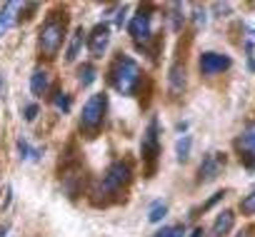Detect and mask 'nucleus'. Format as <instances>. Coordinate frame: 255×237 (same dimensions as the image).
<instances>
[{
  "label": "nucleus",
  "mask_w": 255,
  "mask_h": 237,
  "mask_svg": "<svg viewBox=\"0 0 255 237\" xmlns=\"http://www.w3.org/2000/svg\"><path fill=\"white\" fill-rule=\"evenodd\" d=\"M133 180V170H130V162H123V160H118V162H113L108 170H105V175H103V180L93 187V205L100 200V205H108L110 202V197H115V195H120L125 187H128V182ZM98 205V207H100Z\"/></svg>",
  "instance_id": "obj_1"
},
{
  "label": "nucleus",
  "mask_w": 255,
  "mask_h": 237,
  "mask_svg": "<svg viewBox=\"0 0 255 237\" xmlns=\"http://www.w3.org/2000/svg\"><path fill=\"white\" fill-rule=\"evenodd\" d=\"M68 33V13L65 10H53L45 23L40 25V33H38V45H40V53L45 58H55L65 43V35Z\"/></svg>",
  "instance_id": "obj_2"
},
{
  "label": "nucleus",
  "mask_w": 255,
  "mask_h": 237,
  "mask_svg": "<svg viewBox=\"0 0 255 237\" xmlns=\"http://www.w3.org/2000/svg\"><path fill=\"white\" fill-rule=\"evenodd\" d=\"M8 235V227H3V230H0V237H5Z\"/></svg>",
  "instance_id": "obj_28"
},
{
  "label": "nucleus",
  "mask_w": 255,
  "mask_h": 237,
  "mask_svg": "<svg viewBox=\"0 0 255 237\" xmlns=\"http://www.w3.org/2000/svg\"><path fill=\"white\" fill-rule=\"evenodd\" d=\"M53 102H55V107H58V110H63V112H68V110H70V97H68L65 92H60V90H55Z\"/></svg>",
  "instance_id": "obj_21"
},
{
  "label": "nucleus",
  "mask_w": 255,
  "mask_h": 237,
  "mask_svg": "<svg viewBox=\"0 0 255 237\" xmlns=\"http://www.w3.org/2000/svg\"><path fill=\"white\" fill-rule=\"evenodd\" d=\"M95 78H98V70H95V65H90V63H83V65L78 68V82H80L83 87L93 85V82H95Z\"/></svg>",
  "instance_id": "obj_15"
},
{
  "label": "nucleus",
  "mask_w": 255,
  "mask_h": 237,
  "mask_svg": "<svg viewBox=\"0 0 255 237\" xmlns=\"http://www.w3.org/2000/svg\"><path fill=\"white\" fill-rule=\"evenodd\" d=\"M233 145H235V153L240 155V160L245 162V167L255 170V123L245 125Z\"/></svg>",
  "instance_id": "obj_6"
},
{
  "label": "nucleus",
  "mask_w": 255,
  "mask_h": 237,
  "mask_svg": "<svg viewBox=\"0 0 255 237\" xmlns=\"http://www.w3.org/2000/svg\"><path fill=\"white\" fill-rule=\"evenodd\" d=\"M235 237H248V230H243V232H238Z\"/></svg>",
  "instance_id": "obj_27"
},
{
  "label": "nucleus",
  "mask_w": 255,
  "mask_h": 237,
  "mask_svg": "<svg viewBox=\"0 0 255 237\" xmlns=\"http://www.w3.org/2000/svg\"><path fill=\"white\" fill-rule=\"evenodd\" d=\"M240 210H243L245 215H255V190L240 200Z\"/></svg>",
  "instance_id": "obj_22"
},
{
  "label": "nucleus",
  "mask_w": 255,
  "mask_h": 237,
  "mask_svg": "<svg viewBox=\"0 0 255 237\" xmlns=\"http://www.w3.org/2000/svg\"><path fill=\"white\" fill-rule=\"evenodd\" d=\"M183 87H185V68L173 65L170 68V90L173 92H183Z\"/></svg>",
  "instance_id": "obj_16"
},
{
  "label": "nucleus",
  "mask_w": 255,
  "mask_h": 237,
  "mask_svg": "<svg viewBox=\"0 0 255 237\" xmlns=\"http://www.w3.org/2000/svg\"><path fill=\"white\" fill-rule=\"evenodd\" d=\"M223 167H225V155H223V153H208V155L203 158L200 167H198V182L205 185V182L218 180L220 172H223Z\"/></svg>",
  "instance_id": "obj_7"
},
{
  "label": "nucleus",
  "mask_w": 255,
  "mask_h": 237,
  "mask_svg": "<svg viewBox=\"0 0 255 237\" xmlns=\"http://www.w3.org/2000/svg\"><path fill=\"white\" fill-rule=\"evenodd\" d=\"M128 33H130L138 43H140V40L145 43V40L153 35V33H150V15H148V13H143V10H140L138 15H133V18H130V23H128Z\"/></svg>",
  "instance_id": "obj_10"
},
{
  "label": "nucleus",
  "mask_w": 255,
  "mask_h": 237,
  "mask_svg": "<svg viewBox=\"0 0 255 237\" xmlns=\"http://www.w3.org/2000/svg\"><path fill=\"white\" fill-rule=\"evenodd\" d=\"M83 43H88V35H85V30H83V28H75V33H73V40H70V45H68V53H65V60H68V63H73V60L80 55V48H83Z\"/></svg>",
  "instance_id": "obj_14"
},
{
  "label": "nucleus",
  "mask_w": 255,
  "mask_h": 237,
  "mask_svg": "<svg viewBox=\"0 0 255 237\" xmlns=\"http://www.w3.org/2000/svg\"><path fill=\"white\" fill-rule=\"evenodd\" d=\"M165 212H168V205H165V202H155V205L150 207L148 220H150V222H160V220L165 217Z\"/></svg>",
  "instance_id": "obj_20"
},
{
  "label": "nucleus",
  "mask_w": 255,
  "mask_h": 237,
  "mask_svg": "<svg viewBox=\"0 0 255 237\" xmlns=\"http://www.w3.org/2000/svg\"><path fill=\"white\" fill-rule=\"evenodd\" d=\"M108 80L120 95H135V90L143 80V70L133 58L118 55L113 60V65L108 68Z\"/></svg>",
  "instance_id": "obj_3"
},
{
  "label": "nucleus",
  "mask_w": 255,
  "mask_h": 237,
  "mask_svg": "<svg viewBox=\"0 0 255 237\" xmlns=\"http://www.w3.org/2000/svg\"><path fill=\"white\" fill-rule=\"evenodd\" d=\"M153 237H185V225H168V227L158 230Z\"/></svg>",
  "instance_id": "obj_18"
},
{
  "label": "nucleus",
  "mask_w": 255,
  "mask_h": 237,
  "mask_svg": "<svg viewBox=\"0 0 255 237\" xmlns=\"http://www.w3.org/2000/svg\"><path fill=\"white\" fill-rule=\"evenodd\" d=\"M105 110H108V95L105 92H95L88 97V102L83 105L80 112V133L85 138H95L105 123Z\"/></svg>",
  "instance_id": "obj_4"
},
{
  "label": "nucleus",
  "mask_w": 255,
  "mask_h": 237,
  "mask_svg": "<svg viewBox=\"0 0 255 237\" xmlns=\"http://www.w3.org/2000/svg\"><path fill=\"white\" fill-rule=\"evenodd\" d=\"M20 8H23L20 3H8V5H5L3 10H0V35H3V33H5V30H8L10 25H15V23L20 20V18L15 15V13H18Z\"/></svg>",
  "instance_id": "obj_13"
},
{
  "label": "nucleus",
  "mask_w": 255,
  "mask_h": 237,
  "mask_svg": "<svg viewBox=\"0 0 255 237\" xmlns=\"http://www.w3.org/2000/svg\"><path fill=\"white\" fill-rule=\"evenodd\" d=\"M233 225H235V212H233V210H223V212L215 217V222H213L208 237H225V235L233 230Z\"/></svg>",
  "instance_id": "obj_11"
},
{
  "label": "nucleus",
  "mask_w": 255,
  "mask_h": 237,
  "mask_svg": "<svg viewBox=\"0 0 255 237\" xmlns=\"http://www.w3.org/2000/svg\"><path fill=\"white\" fill-rule=\"evenodd\" d=\"M160 125L158 120H150L145 135H143V143H140V155H143V162L148 165V170L153 172L155 170V162H158V155H160Z\"/></svg>",
  "instance_id": "obj_5"
},
{
  "label": "nucleus",
  "mask_w": 255,
  "mask_h": 237,
  "mask_svg": "<svg viewBox=\"0 0 255 237\" xmlns=\"http://www.w3.org/2000/svg\"><path fill=\"white\" fill-rule=\"evenodd\" d=\"M203 235H205V230H203V227H195V230H193V235H190V237H203Z\"/></svg>",
  "instance_id": "obj_26"
},
{
  "label": "nucleus",
  "mask_w": 255,
  "mask_h": 237,
  "mask_svg": "<svg viewBox=\"0 0 255 237\" xmlns=\"http://www.w3.org/2000/svg\"><path fill=\"white\" fill-rule=\"evenodd\" d=\"M48 90H50V75H48L45 70H35V73L30 75V92H33L35 97H43Z\"/></svg>",
  "instance_id": "obj_12"
},
{
  "label": "nucleus",
  "mask_w": 255,
  "mask_h": 237,
  "mask_svg": "<svg viewBox=\"0 0 255 237\" xmlns=\"http://www.w3.org/2000/svg\"><path fill=\"white\" fill-rule=\"evenodd\" d=\"M195 25L198 28L205 25V10H200V8H195Z\"/></svg>",
  "instance_id": "obj_25"
},
{
  "label": "nucleus",
  "mask_w": 255,
  "mask_h": 237,
  "mask_svg": "<svg viewBox=\"0 0 255 237\" xmlns=\"http://www.w3.org/2000/svg\"><path fill=\"white\" fill-rule=\"evenodd\" d=\"M18 153H20V158H30V160H40V148H30L25 140H20L18 143Z\"/></svg>",
  "instance_id": "obj_19"
},
{
  "label": "nucleus",
  "mask_w": 255,
  "mask_h": 237,
  "mask_svg": "<svg viewBox=\"0 0 255 237\" xmlns=\"http://www.w3.org/2000/svg\"><path fill=\"white\" fill-rule=\"evenodd\" d=\"M230 65H233V60H230L228 55H223V53L208 50V53L200 55V73H203V75H218V73L228 70Z\"/></svg>",
  "instance_id": "obj_9"
},
{
  "label": "nucleus",
  "mask_w": 255,
  "mask_h": 237,
  "mask_svg": "<svg viewBox=\"0 0 255 237\" xmlns=\"http://www.w3.org/2000/svg\"><path fill=\"white\" fill-rule=\"evenodd\" d=\"M190 145H193V138L190 135H183L178 143H175V155H178V162H185L190 158Z\"/></svg>",
  "instance_id": "obj_17"
},
{
  "label": "nucleus",
  "mask_w": 255,
  "mask_h": 237,
  "mask_svg": "<svg viewBox=\"0 0 255 237\" xmlns=\"http://www.w3.org/2000/svg\"><path fill=\"white\" fill-rule=\"evenodd\" d=\"M225 195H228V192H215V195H213V197H210V200H208V202L203 205V212H205V210H210V207H213L215 202H220V200H223Z\"/></svg>",
  "instance_id": "obj_24"
},
{
  "label": "nucleus",
  "mask_w": 255,
  "mask_h": 237,
  "mask_svg": "<svg viewBox=\"0 0 255 237\" xmlns=\"http://www.w3.org/2000/svg\"><path fill=\"white\" fill-rule=\"evenodd\" d=\"M108 45H110V28L105 23H100L88 35V50H90L93 58H103L105 50H108Z\"/></svg>",
  "instance_id": "obj_8"
},
{
  "label": "nucleus",
  "mask_w": 255,
  "mask_h": 237,
  "mask_svg": "<svg viewBox=\"0 0 255 237\" xmlns=\"http://www.w3.org/2000/svg\"><path fill=\"white\" fill-rule=\"evenodd\" d=\"M38 112H40V107H38V105L33 102V105H25V110H23V117H25L28 123H33L35 117H38Z\"/></svg>",
  "instance_id": "obj_23"
}]
</instances>
